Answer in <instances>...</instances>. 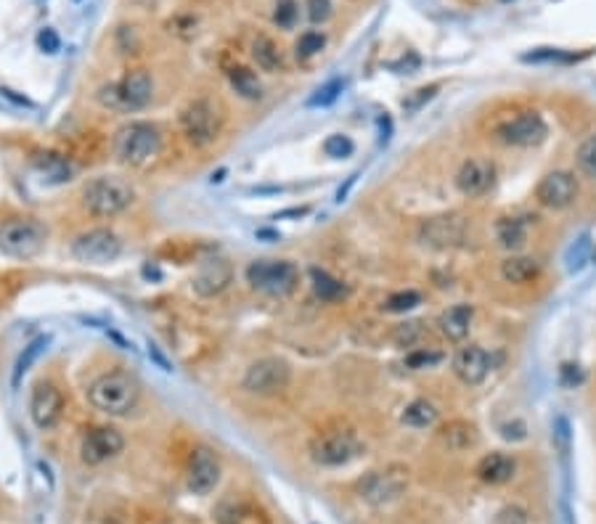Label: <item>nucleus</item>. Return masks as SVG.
Masks as SVG:
<instances>
[{
    "instance_id": "1",
    "label": "nucleus",
    "mask_w": 596,
    "mask_h": 524,
    "mask_svg": "<svg viewBox=\"0 0 596 524\" xmlns=\"http://www.w3.org/2000/svg\"><path fill=\"white\" fill-rule=\"evenodd\" d=\"M138 397H140L138 381L122 371L104 374L88 386L91 405L106 416H128L138 405Z\"/></svg>"
},
{
    "instance_id": "2",
    "label": "nucleus",
    "mask_w": 596,
    "mask_h": 524,
    "mask_svg": "<svg viewBox=\"0 0 596 524\" xmlns=\"http://www.w3.org/2000/svg\"><path fill=\"white\" fill-rule=\"evenodd\" d=\"M162 151V136L151 122H131L114 136V154L122 164L143 170Z\"/></svg>"
},
{
    "instance_id": "3",
    "label": "nucleus",
    "mask_w": 596,
    "mask_h": 524,
    "mask_svg": "<svg viewBox=\"0 0 596 524\" xmlns=\"http://www.w3.org/2000/svg\"><path fill=\"white\" fill-rule=\"evenodd\" d=\"M136 201V189L117 175H98L83 189V207L95 218H114Z\"/></svg>"
},
{
    "instance_id": "4",
    "label": "nucleus",
    "mask_w": 596,
    "mask_h": 524,
    "mask_svg": "<svg viewBox=\"0 0 596 524\" xmlns=\"http://www.w3.org/2000/svg\"><path fill=\"white\" fill-rule=\"evenodd\" d=\"M151 95H154L151 75L146 69H133L120 83L104 85L95 93V98L101 106H106L112 111H140L151 103Z\"/></svg>"
},
{
    "instance_id": "5",
    "label": "nucleus",
    "mask_w": 596,
    "mask_h": 524,
    "mask_svg": "<svg viewBox=\"0 0 596 524\" xmlns=\"http://www.w3.org/2000/svg\"><path fill=\"white\" fill-rule=\"evenodd\" d=\"M247 284L266 297H289L300 284V271L289 260H255L247 265Z\"/></svg>"
},
{
    "instance_id": "6",
    "label": "nucleus",
    "mask_w": 596,
    "mask_h": 524,
    "mask_svg": "<svg viewBox=\"0 0 596 524\" xmlns=\"http://www.w3.org/2000/svg\"><path fill=\"white\" fill-rule=\"evenodd\" d=\"M48 228L35 218H14L0 226V252L16 260H30L46 249Z\"/></svg>"
},
{
    "instance_id": "7",
    "label": "nucleus",
    "mask_w": 596,
    "mask_h": 524,
    "mask_svg": "<svg viewBox=\"0 0 596 524\" xmlns=\"http://www.w3.org/2000/svg\"><path fill=\"white\" fill-rule=\"evenodd\" d=\"M409 490V469L401 464H390L384 469L368 472L358 482V495L371 506H387L395 503Z\"/></svg>"
},
{
    "instance_id": "8",
    "label": "nucleus",
    "mask_w": 596,
    "mask_h": 524,
    "mask_svg": "<svg viewBox=\"0 0 596 524\" xmlns=\"http://www.w3.org/2000/svg\"><path fill=\"white\" fill-rule=\"evenodd\" d=\"M366 445L353 431H326L311 442V458L319 466H348L358 456H364Z\"/></svg>"
},
{
    "instance_id": "9",
    "label": "nucleus",
    "mask_w": 596,
    "mask_h": 524,
    "mask_svg": "<svg viewBox=\"0 0 596 524\" xmlns=\"http://www.w3.org/2000/svg\"><path fill=\"white\" fill-rule=\"evenodd\" d=\"M181 128H184L185 138L194 146H207L221 136L223 117L215 103H210L207 98H199V101H191L181 111Z\"/></svg>"
},
{
    "instance_id": "10",
    "label": "nucleus",
    "mask_w": 596,
    "mask_h": 524,
    "mask_svg": "<svg viewBox=\"0 0 596 524\" xmlns=\"http://www.w3.org/2000/svg\"><path fill=\"white\" fill-rule=\"evenodd\" d=\"M72 254L88 265H106L122 254V238L109 228H93L72 241Z\"/></svg>"
},
{
    "instance_id": "11",
    "label": "nucleus",
    "mask_w": 596,
    "mask_h": 524,
    "mask_svg": "<svg viewBox=\"0 0 596 524\" xmlns=\"http://www.w3.org/2000/svg\"><path fill=\"white\" fill-rule=\"evenodd\" d=\"M469 236V220L464 215H438L421 223L419 228V238L424 246L432 249H456Z\"/></svg>"
},
{
    "instance_id": "12",
    "label": "nucleus",
    "mask_w": 596,
    "mask_h": 524,
    "mask_svg": "<svg viewBox=\"0 0 596 524\" xmlns=\"http://www.w3.org/2000/svg\"><path fill=\"white\" fill-rule=\"evenodd\" d=\"M289 377H292V371H289L286 360H281V358H260V360H255L247 369L241 384L252 395H275V392H281L289 384Z\"/></svg>"
},
{
    "instance_id": "13",
    "label": "nucleus",
    "mask_w": 596,
    "mask_h": 524,
    "mask_svg": "<svg viewBox=\"0 0 596 524\" xmlns=\"http://www.w3.org/2000/svg\"><path fill=\"white\" fill-rule=\"evenodd\" d=\"M230 279H233V268H230L229 260L221 257V254H210V257H204V260L196 265V271H194V276H191V289H194L199 297L210 299V297L223 294V291L229 289Z\"/></svg>"
},
{
    "instance_id": "14",
    "label": "nucleus",
    "mask_w": 596,
    "mask_h": 524,
    "mask_svg": "<svg viewBox=\"0 0 596 524\" xmlns=\"http://www.w3.org/2000/svg\"><path fill=\"white\" fill-rule=\"evenodd\" d=\"M221 482V458L210 448H196L185 466V484L194 495H210Z\"/></svg>"
},
{
    "instance_id": "15",
    "label": "nucleus",
    "mask_w": 596,
    "mask_h": 524,
    "mask_svg": "<svg viewBox=\"0 0 596 524\" xmlns=\"http://www.w3.org/2000/svg\"><path fill=\"white\" fill-rule=\"evenodd\" d=\"M499 136L509 146L530 148V146H538V143L546 141L549 125H546V120L538 111H525V114H517L514 120H509L504 128L499 130Z\"/></svg>"
},
{
    "instance_id": "16",
    "label": "nucleus",
    "mask_w": 596,
    "mask_h": 524,
    "mask_svg": "<svg viewBox=\"0 0 596 524\" xmlns=\"http://www.w3.org/2000/svg\"><path fill=\"white\" fill-rule=\"evenodd\" d=\"M575 196H578V181H575V175H570L564 170H554L549 175H544L536 189V199L546 209H564L575 201Z\"/></svg>"
},
{
    "instance_id": "17",
    "label": "nucleus",
    "mask_w": 596,
    "mask_h": 524,
    "mask_svg": "<svg viewBox=\"0 0 596 524\" xmlns=\"http://www.w3.org/2000/svg\"><path fill=\"white\" fill-rule=\"evenodd\" d=\"M122 448H125V437H122L117 429L95 427L86 434L80 453H83V461H86V464L98 466V464H104V461H109V458H114L117 453H122Z\"/></svg>"
},
{
    "instance_id": "18",
    "label": "nucleus",
    "mask_w": 596,
    "mask_h": 524,
    "mask_svg": "<svg viewBox=\"0 0 596 524\" xmlns=\"http://www.w3.org/2000/svg\"><path fill=\"white\" fill-rule=\"evenodd\" d=\"M496 181V167L491 159H483V156H472L466 159L456 173V189L474 199V196H483L485 191H491Z\"/></svg>"
},
{
    "instance_id": "19",
    "label": "nucleus",
    "mask_w": 596,
    "mask_h": 524,
    "mask_svg": "<svg viewBox=\"0 0 596 524\" xmlns=\"http://www.w3.org/2000/svg\"><path fill=\"white\" fill-rule=\"evenodd\" d=\"M64 413V395L53 384H38L30 400V416L38 429H53Z\"/></svg>"
},
{
    "instance_id": "20",
    "label": "nucleus",
    "mask_w": 596,
    "mask_h": 524,
    "mask_svg": "<svg viewBox=\"0 0 596 524\" xmlns=\"http://www.w3.org/2000/svg\"><path fill=\"white\" fill-rule=\"evenodd\" d=\"M491 371V358L483 347L477 344H469V347H461L454 358V374L459 377L466 386H477L483 384L485 377Z\"/></svg>"
},
{
    "instance_id": "21",
    "label": "nucleus",
    "mask_w": 596,
    "mask_h": 524,
    "mask_svg": "<svg viewBox=\"0 0 596 524\" xmlns=\"http://www.w3.org/2000/svg\"><path fill=\"white\" fill-rule=\"evenodd\" d=\"M32 167L43 175L46 183H53V186L69 183L75 178V164L56 151H38L32 156Z\"/></svg>"
},
{
    "instance_id": "22",
    "label": "nucleus",
    "mask_w": 596,
    "mask_h": 524,
    "mask_svg": "<svg viewBox=\"0 0 596 524\" xmlns=\"http://www.w3.org/2000/svg\"><path fill=\"white\" fill-rule=\"evenodd\" d=\"M438 442L446 448V450H454V453H461V450H469L477 445V427L472 422H448L443 424L440 431H438Z\"/></svg>"
},
{
    "instance_id": "23",
    "label": "nucleus",
    "mask_w": 596,
    "mask_h": 524,
    "mask_svg": "<svg viewBox=\"0 0 596 524\" xmlns=\"http://www.w3.org/2000/svg\"><path fill=\"white\" fill-rule=\"evenodd\" d=\"M472 318H474L472 305H454L440 315L438 326L448 342H461V339H466V333L472 329Z\"/></svg>"
},
{
    "instance_id": "24",
    "label": "nucleus",
    "mask_w": 596,
    "mask_h": 524,
    "mask_svg": "<svg viewBox=\"0 0 596 524\" xmlns=\"http://www.w3.org/2000/svg\"><path fill=\"white\" fill-rule=\"evenodd\" d=\"M514 458L506 456V453H488L480 464H477V476L485 482V484H504L514 476Z\"/></svg>"
},
{
    "instance_id": "25",
    "label": "nucleus",
    "mask_w": 596,
    "mask_h": 524,
    "mask_svg": "<svg viewBox=\"0 0 596 524\" xmlns=\"http://www.w3.org/2000/svg\"><path fill=\"white\" fill-rule=\"evenodd\" d=\"M218 524H268V520L247 501H226L218 511Z\"/></svg>"
},
{
    "instance_id": "26",
    "label": "nucleus",
    "mask_w": 596,
    "mask_h": 524,
    "mask_svg": "<svg viewBox=\"0 0 596 524\" xmlns=\"http://www.w3.org/2000/svg\"><path fill=\"white\" fill-rule=\"evenodd\" d=\"M541 265L533 257H509L501 265V276L506 284H530L533 279H538Z\"/></svg>"
},
{
    "instance_id": "27",
    "label": "nucleus",
    "mask_w": 596,
    "mask_h": 524,
    "mask_svg": "<svg viewBox=\"0 0 596 524\" xmlns=\"http://www.w3.org/2000/svg\"><path fill=\"white\" fill-rule=\"evenodd\" d=\"M229 83L230 88L247 101H260L263 98V85H260L257 75L247 67H230Z\"/></svg>"
},
{
    "instance_id": "28",
    "label": "nucleus",
    "mask_w": 596,
    "mask_h": 524,
    "mask_svg": "<svg viewBox=\"0 0 596 524\" xmlns=\"http://www.w3.org/2000/svg\"><path fill=\"white\" fill-rule=\"evenodd\" d=\"M311 286H313V294L321 302H337L348 294L345 284L339 279H334L329 271H321V268H311Z\"/></svg>"
},
{
    "instance_id": "29",
    "label": "nucleus",
    "mask_w": 596,
    "mask_h": 524,
    "mask_svg": "<svg viewBox=\"0 0 596 524\" xmlns=\"http://www.w3.org/2000/svg\"><path fill=\"white\" fill-rule=\"evenodd\" d=\"M401 422L413 429L432 427L438 422V408L429 400H413V403L406 405V411L401 413Z\"/></svg>"
},
{
    "instance_id": "30",
    "label": "nucleus",
    "mask_w": 596,
    "mask_h": 524,
    "mask_svg": "<svg viewBox=\"0 0 596 524\" xmlns=\"http://www.w3.org/2000/svg\"><path fill=\"white\" fill-rule=\"evenodd\" d=\"M496 236L501 241V246L504 249H522L525 246V241H528V228H525V223L519 220V218H504V220H499V226H496Z\"/></svg>"
},
{
    "instance_id": "31",
    "label": "nucleus",
    "mask_w": 596,
    "mask_h": 524,
    "mask_svg": "<svg viewBox=\"0 0 596 524\" xmlns=\"http://www.w3.org/2000/svg\"><path fill=\"white\" fill-rule=\"evenodd\" d=\"M252 56H255L257 67L266 69V72L281 69V50H278V46H275L268 35H257V40H255V46H252Z\"/></svg>"
},
{
    "instance_id": "32",
    "label": "nucleus",
    "mask_w": 596,
    "mask_h": 524,
    "mask_svg": "<svg viewBox=\"0 0 596 524\" xmlns=\"http://www.w3.org/2000/svg\"><path fill=\"white\" fill-rule=\"evenodd\" d=\"M48 342H50L48 336H38V339H32V342H30L27 347H24V352L19 355V360H16V369H14V379H11V384H14V386H19V381L24 379V374H27V371L32 369V363H35V360H38V358L43 355V350L48 347Z\"/></svg>"
},
{
    "instance_id": "33",
    "label": "nucleus",
    "mask_w": 596,
    "mask_h": 524,
    "mask_svg": "<svg viewBox=\"0 0 596 524\" xmlns=\"http://www.w3.org/2000/svg\"><path fill=\"white\" fill-rule=\"evenodd\" d=\"M575 162H578V170H581L586 178L596 181V133L586 136V138L581 141L578 151H575Z\"/></svg>"
},
{
    "instance_id": "34",
    "label": "nucleus",
    "mask_w": 596,
    "mask_h": 524,
    "mask_svg": "<svg viewBox=\"0 0 596 524\" xmlns=\"http://www.w3.org/2000/svg\"><path fill=\"white\" fill-rule=\"evenodd\" d=\"M323 48H326V35L319 32V30H311V32H303V35H300L294 50H297V58H311V56L321 53Z\"/></svg>"
},
{
    "instance_id": "35",
    "label": "nucleus",
    "mask_w": 596,
    "mask_h": 524,
    "mask_svg": "<svg viewBox=\"0 0 596 524\" xmlns=\"http://www.w3.org/2000/svg\"><path fill=\"white\" fill-rule=\"evenodd\" d=\"M345 91V80H329L326 85H321L316 93L308 98V106H331L339 95Z\"/></svg>"
},
{
    "instance_id": "36",
    "label": "nucleus",
    "mask_w": 596,
    "mask_h": 524,
    "mask_svg": "<svg viewBox=\"0 0 596 524\" xmlns=\"http://www.w3.org/2000/svg\"><path fill=\"white\" fill-rule=\"evenodd\" d=\"M300 11H297V3L294 0H278L274 11V24L278 30H292L294 22H297Z\"/></svg>"
},
{
    "instance_id": "37",
    "label": "nucleus",
    "mask_w": 596,
    "mask_h": 524,
    "mask_svg": "<svg viewBox=\"0 0 596 524\" xmlns=\"http://www.w3.org/2000/svg\"><path fill=\"white\" fill-rule=\"evenodd\" d=\"M419 302H421L419 291L409 289V291H395V294H390V299H387L384 307H387L390 313H409Z\"/></svg>"
},
{
    "instance_id": "38",
    "label": "nucleus",
    "mask_w": 596,
    "mask_h": 524,
    "mask_svg": "<svg viewBox=\"0 0 596 524\" xmlns=\"http://www.w3.org/2000/svg\"><path fill=\"white\" fill-rule=\"evenodd\" d=\"M421 336H424V326H421L419 321L401 324V326L395 329V333H393V339H395L398 347H413L416 342H421Z\"/></svg>"
},
{
    "instance_id": "39",
    "label": "nucleus",
    "mask_w": 596,
    "mask_h": 524,
    "mask_svg": "<svg viewBox=\"0 0 596 524\" xmlns=\"http://www.w3.org/2000/svg\"><path fill=\"white\" fill-rule=\"evenodd\" d=\"M323 151H326L331 159H345V156H350V154L356 151V143L350 141L348 136L337 133V136H329V138H326V143H323Z\"/></svg>"
},
{
    "instance_id": "40",
    "label": "nucleus",
    "mask_w": 596,
    "mask_h": 524,
    "mask_svg": "<svg viewBox=\"0 0 596 524\" xmlns=\"http://www.w3.org/2000/svg\"><path fill=\"white\" fill-rule=\"evenodd\" d=\"M305 13L313 24H326L334 13L331 0H305Z\"/></svg>"
},
{
    "instance_id": "41",
    "label": "nucleus",
    "mask_w": 596,
    "mask_h": 524,
    "mask_svg": "<svg viewBox=\"0 0 596 524\" xmlns=\"http://www.w3.org/2000/svg\"><path fill=\"white\" fill-rule=\"evenodd\" d=\"M573 58H578V56L564 53L562 48H536L533 53L522 56V61H536V64H541V61H573Z\"/></svg>"
},
{
    "instance_id": "42",
    "label": "nucleus",
    "mask_w": 596,
    "mask_h": 524,
    "mask_svg": "<svg viewBox=\"0 0 596 524\" xmlns=\"http://www.w3.org/2000/svg\"><path fill=\"white\" fill-rule=\"evenodd\" d=\"M443 360V352H435V350H413L411 355L406 358L409 369L419 371V369H432Z\"/></svg>"
},
{
    "instance_id": "43",
    "label": "nucleus",
    "mask_w": 596,
    "mask_h": 524,
    "mask_svg": "<svg viewBox=\"0 0 596 524\" xmlns=\"http://www.w3.org/2000/svg\"><path fill=\"white\" fill-rule=\"evenodd\" d=\"M589 252H591V241H589V236H581L575 244H573V249H570V254H567L570 271H578V268L586 262Z\"/></svg>"
},
{
    "instance_id": "44",
    "label": "nucleus",
    "mask_w": 596,
    "mask_h": 524,
    "mask_svg": "<svg viewBox=\"0 0 596 524\" xmlns=\"http://www.w3.org/2000/svg\"><path fill=\"white\" fill-rule=\"evenodd\" d=\"M38 48L43 50V53H56L59 48H61V38L56 35V30H41V35H38Z\"/></svg>"
},
{
    "instance_id": "45",
    "label": "nucleus",
    "mask_w": 596,
    "mask_h": 524,
    "mask_svg": "<svg viewBox=\"0 0 596 524\" xmlns=\"http://www.w3.org/2000/svg\"><path fill=\"white\" fill-rule=\"evenodd\" d=\"M435 91H438L435 85H429V88H421V91H416V95H413V98H406V101H403V109H406V111H419V109H421V103H424V101H429V98L435 95Z\"/></svg>"
},
{
    "instance_id": "46",
    "label": "nucleus",
    "mask_w": 596,
    "mask_h": 524,
    "mask_svg": "<svg viewBox=\"0 0 596 524\" xmlns=\"http://www.w3.org/2000/svg\"><path fill=\"white\" fill-rule=\"evenodd\" d=\"M559 377H562V384H564V386H575V384H581V381H583L581 369H578V366H573V363H564V366L559 369Z\"/></svg>"
},
{
    "instance_id": "47",
    "label": "nucleus",
    "mask_w": 596,
    "mask_h": 524,
    "mask_svg": "<svg viewBox=\"0 0 596 524\" xmlns=\"http://www.w3.org/2000/svg\"><path fill=\"white\" fill-rule=\"evenodd\" d=\"M504 3H509V0H504Z\"/></svg>"
}]
</instances>
